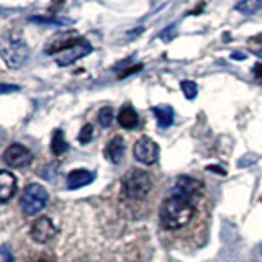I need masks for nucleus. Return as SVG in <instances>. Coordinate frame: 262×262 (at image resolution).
<instances>
[{
    "label": "nucleus",
    "instance_id": "obj_5",
    "mask_svg": "<svg viewBox=\"0 0 262 262\" xmlns=\"http://www.w3.org/2000/svg\"><path fill=\"white\" fill-rule=\"evenodd\" d=\"M85 39H82L77 31H66V33H57L56 36H53L48 41V45L45 48L46 54H56V53H64L68 49L77 46L80 43H84Z\"/></svg>",
    "mask_w": 262,
    "mask_h": 262
},
{
    "label": "nucleus",
    "instance_id": "obj_22",
    "mask_svg": "<svg viewBox=\"0 0 262 262\" xmlns=\"http://www.w3.org/2000/svg\"><path fill=\"white\" fill-rule=\"evenodd\" d=\"M39 262H48V260H39Z\"/></svg>",
    "mask_w": 262,
    "mask_h": 262
},
{
    "label": "nucleus",
    "instance_id": "obj_20",
    "mask_svg": "<svg viewBox=\"0 0 262 262\" xmlns=\"http://www.w3.org/2000/svg\"><path fill=\"white\" fill-rule=\"evenodd\" d=\"M0 257H2V262H15L13 254L10 252L7 244H2V248H0Z\"/></svg>",
    "mask_w": 262,
    "mask_h": 262
},
{
    "label": "nucleus",
    "instance_id": "obj_18",
    "mask_svg": "<svg viewBox=\"0 0 262 262\" xmlns=\"http://www.w3.org/2000/svg\"><path fill=\"white\" fill-rule=\"evenodd\" d=\"M113 121V110L110 106H103V108L98 112V123L103 126V128H108Z\"/></svg>",
    "mask_w": 262,
    "mask_h": 262
},
{
    "label": "nucleus",
    "instance_id": "obj_9",
    "mask_svg": "<svg viewBox=\"0 0 262 262\" xmlns=\"http://www.w3.org/2000/svg\"><path fill=\"white\" fill-rule=\"evenodd\" d=\"M89 53H92V46H90L89 41H84V43H80L77 46L68 49V51L61 53V56L56 57V62L59 66H69L72 62H76L77 59H80V57L87 56Z\"/></svg>",
    "mask_w": 262,
    "mask_h": 262
},
{
    "label": "nucleus",
    "instance_id": "obj_16",
    "mask_svg": "<svg viewBox=\"0 0 262 262\" xmlns=\"http://www.w3.org/2000/svg\"><path fill=\"white\" fill-rule=\"evenodd\" d=\"M260 7H262V0H243V2H239L234 8L241 13L251 15L254 12H257Z\"/></svg>",
    "mask_w": 262,
    "mask_h": 262
},
{
    "label": "nucleus",
    "instance_id": "obj_2",
    "mask_svg": "<svg viewBox=\"0 0 262 262\" xmlns=\"http://www.w3.org/2000/svg\"><path fill=\"white\" fill-rule=\"evenodd\" d=\"M0 54H2L5 64L8 68L16 69L27 62L30 56V48L25 43L20 31L8 30L2 35L0 39Z\"/></svg>",
    "mask_w": 262,
    "mask_h": 262
},
{
    "label": "nucleus",
    "instance_id": "obj_1",
    "mask_svg": "<svg viewBox=\"0 0 262 262\" xmlns=\"http://www.w3.org/2000/svg\"><path fill=\"white\" fill-rule=\"evenodd\" d=\"M195 216L193 196L177 192L172 188L170 195L162 202L159 211V221L164 229H179L187 226Z\"/></svg>",
    "mask_w": 262,
    "mask_h": 262
},
{
    "label": "nucleus",
    "instance_id": "obj_21",
    "mask_svg": "<svg viewBox=\"0 0 262 262\" xmlns=\"http://www.w3.org/2000/svg\"><path fill=\"white\" fill-rule=\"evenodd\" d=\"M10 90H18V87H15V85H7V84H2V94H7V92H10Z\"/></svg>",
    "mask_w": 262,
    "mask_h": 262
},
{
    "label": "nucleus",
    "instance_id": "obj_13",
    "mask_svg": "<svg viewBox=\"0 0 262 262\" xmlns=\"http://www.w3.org/2000/svg\"><path fill=\"white\" fill-rule=\"evenodd\" d=\"M138 121H139V117H138L136 110L131 105H125L120 110V113H118L120 126H123L125 129H131V128H135L138 125Z\"/></svg>",
    "mask_w": 262,
    "mask_h": 262
},
{
    "label": "nucleus",
    "instance_id": "obj_7",
    "mask_svg": "<svg viewBox=\"0 0 262 262\" xmlns=\"http://www.w3.org/2000/svg\"><path fill=\"white\" fill-rule=\"evenodd\" d=\"M135 158L139 162L151 166V164H154L159 158V146L147 136L139 138L138 143L135 144Z\"/></svg>",
    "mask_w": 262,
    "mask_h": 262
},
{
    "label": "nucleus",
    "instance_id": "obj_19",
    "mask_svg": "<svg viewBox=\"0 0 262 262\" xmlns=\"http://www.w3.org/2000/svg\"><path fill=\"white\" fill-rule=\"evenodd\" d=\"M92 135H94V126L92 125H85L79 133V141L82 144H87L90 139H92Z\"/></svg>",
    "mask_w": 262,
    "mask_h": 262
},
{
    "label": "nucleus",
    "instance_id": "obj_3",
    "mask_svg": "<svg viewBox=\"0 0 262 262\" xmlns=\"http://www.w3.org/2000/svg\"><path fill=\"white\" fill-rule=\"evenodd\" d=\"M121 187L123 193L129 200H143L144 196L149 193L152 182L149 176L144 170L139 169H131L128 170L121 179Z\"/></svg>",
    "mask_w": 262,
    "mask_h": 262
},
{
    "label": "nucleus",
    "instance_id": "obj_17",
    "mask_svg": "<svg viewBox=\"0 0 262 262\" xmlns=\"http://www.w3.org/2000/svg\"><path fill=\"white\" fill-rule=\"evenodd\" d=\"M180 89H182L184 95L188 98V100H192V98H195L196 94H199V87H196V84H195V82H192V80L180 82Z\"/></svg>",
    "mask_w": 262,
    "mask_h": 262
},
{
    "label": "nucleus",
    "instance_id": "obj_10",
    "mask_svg": "<svg viewBox=\"0 0 262 262\" xmlns=\"http://www.w3.org/2000/svg\"><path fill=\"white\" fill-rule=\"evenodd\" d=\"M16 192V179L13 174L7 170L0 172V200L4 203L8 202Z\"/></svg>",
    "mask_w": 262,
    "mask_h": 262
},
{
    "label": "nucleus",
    "instance_id": "obj_12",
    "mask_svg": "<svg viewBox=\"0 0 262 262\" xmlns=\"http://www.w3.org/2000/svg\"><path fill=\"white\" fill-rule=\"evenodd\" d=\"M92 180H94L92 172H89L85 169H77V170H72L68 176V187L74 190V188H80L90 184Z\"/></svg>",
    "mask_w": 262,
    "mask_h": 262
},
{
    "label": "nucleus",
    "instance_id": "obj_4",
    "mask_svg": "<svg viewBox=\"0 0 262 262\" xmlns=\"http://www.w3.org/2000/svg\"><path fill=\"white\" fill-rule=\"evenodd\" d=\"M48 192L43 185L30 184L21 195V208L27 215H36L46 207Z\"/></svg>",
    "mask_w": 262,
    "mask_h": 262
},
{
    "label": "nucleus",
    "instance_id": "obj_6",
    "mask_svg": "<svg viewBox=\"0 0 262 262\" xmlns=\"http://www.w3.org/2000/svg\"><path fill=\"white\" fill-rule=\"evenodd\" d=\"M33 161V154L30 149H27L23 144L13 143L5 149L4 152V162L7 166H10L13 169H21Z\"/></svg>",
    "mask_w": 262,
    "mask_h": 262
},
{
    "label": "nucleus",
    "instance_id": "obj_11",
    "mask_svg": "<svg viewBox=\"0 0 262 262\" xmlns=\"http://www.w3.org/2000/svg\"><path fill=\"white\" fill-rule=\"evenodd\" d=\"M123 154H125V141H123V138L121 136L112 138L105 147V156L113 164H118L123 159Z\"/></svg>",
    "mask_w": 262,
    "mask_h": 262
},
{
    "label": "nucleus",
    "instance_id": "obj_15",
    "mask_svg": "<svg viewBox=\"0 0 262 262\" xmlns=\"http://www.w3.org/2000/svg\"><path fill=\"white\" fill-rule=\"evenodd\" d=\"M68 147L69 146H68V143H66L62 131L56 129L54 133H53V139H51V151H53V154L61 156V154H64L66 151H68Z\"/></svg>",
    "mask_w": 262,
    "mask_h": 262
},
{
    "label": "nucleus",
    "instance_id": "obj_14",
    "mask_svg": "<svg viewBox=\"0 0 262 262\" xmlns=\"http://www.w3.org/2000/svg\"><path fill=\"white\" fill-rule=\"evenodd\" d=\"M152 113L156 115V118H158V123H159L162 128L170 126L172 121H174V110H172V106H169V105L152 106Z\"/></svg>",
    "mask_w": 262,
    "mask_h": 262
},
{
    "label": "nucleus",
    "instance_id": "obj_8",
    "mask_svg": "<svg viewBox=\"0 0 262 262\" xmlns=\"http://www.w3.org/2000/svg\"><path fill=\"white\" fill-rule=\"evenodd\" d=\"M56 236V226L48 216H41L31 226V237L36 243H48Z\"/></svg>",
    "mask_w": 262,
    "mask_h": 262
}]
</instances>
